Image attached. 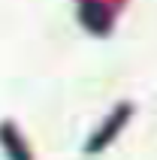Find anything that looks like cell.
Listing matches in <instances>:
<instances>
[{
	"label": "cell",
	"instance_id": "2",
	"mask_svg": "<svg viewBox=\"0 0 157 160\" xmlns=\"http://www.w3.org/2000/svg\"><path fill=\"white\" fill-rule=\"evenodd\" d=\"M0 136H3V142H9V148H12V157H15V160H27V154H24V142L15 136L12 124H3V127H0Z\"/></svg>",
	"mask_w": 157,
	"mask_h": 160
},
{
	"label": "cell",
	"instance_id": "1",
	"mask_svg": "<svg viewBox=\"0 0 157 160\" xmlns=\"http://www.w3.org/2000/svg\"><path fill=\"white\" fill-rule=\"evenodd\" d=\"M127 115H130V106H121V109H118V112L112 115V121L106 124V130H100V133H97L94 139H91V151H100V145H106V142H109V139H112L115 133H118V124H121V121H124Z\"/></svg>",
	"mask_w": 157,
	"mask_h": 160
}]
</instances>
